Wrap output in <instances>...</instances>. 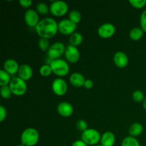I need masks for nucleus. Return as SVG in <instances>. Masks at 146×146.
Instances as JSON below:
<instances>
[{
  "mask_svg": "<svg viewBox=\"0 0 146 146\" xmlns=\"http://www.w3.org/2000/svg\"><path fill=\"white\" fill-rule=\"evenodd\" d=\"M37 34L41 38H51L57 34L58 26L55 19L52 18H45L40 20L39 23L35 27Z\"/></svg>",
  "mask_w": 146,
  "mask_h": 146,
  "instance_id": "f257e3e1",
  "label": "nucleus"
},
{
  "mask_svg": "<svg viewBox=\"0 0 146 146\" xmlns=\"http://www.w3.org/2000/svg\"><path fill=\"white\" fill-rule=\"evenodd\" d=\"M38 140L39 134L35 128H27L21 135V142L25 146H34L38 142Z\"/></svg>",
  "mask_w": 146,
  "mask_h": 146,
  "instance_id": "f03ea898",
  "label": "nucleus"
},
{
  "mask_svg": "<svg viewBox=\"0 0 146 146\" xmlns=\"http://www.w3.org/2000/svg\"><path fill=\"white\" fill-rule=\"evenodd\" d=\"M52 72L58 76H65L69 72L68 64L61 58L51 61L49 64Z\"/></svg>",
  "mask_w": 146,
  "mask_h": 146,
  "instance_id": "7ed1b4c3",
  "label": "nucleus"
},
{
  "mask_svg": "<svg viewBox=\"0 0 146 146\" xmlns=\"http://www.w3.org/2000/svg\"><path fill=\"white\" fill-rule=\"evenodd\" d=\"M10 89L14 95L21 96L24 95L27 91V86L26 81L20 78L19 77H14L11 78L9 84Z\"/></svg>",
  "mask_w": 146,
  "mask_h": 146,
  "instance_id": "20e7f679",
  "label": "nucleus"
},
{
  "mask_svg": "<svg viewBox=\"0 0 146 146\" xmlns=\"http://www.w3.org/2000/svg\"><path fill=\"white\" fill-rule=\"evenodd\" d=\"M101 135L96 129H87L81 134V140L88 145H97L101 141Z\"/></svg>",
  "mask_w": 146,
  "mask_h": 146,
  "instance_id": "39448f33",
  "label": "nucleus"
},
{
  "mask_svg": "<svg viewBox=\"0 0 146 146\" xmlns=\"http://www.w3.org/2000/svg\"><path fill=\"white\" fill-rule=\"evenodd\" d=\"M66 47L63 43L56 42L53 44L47 51V56L52 61L60 58L65 54Z\"/></svg>",
  "mask_w": 146,
  "mask_h": 146,
  "instance_id": "423d86ee",
  "label": "nucleus"
},
{
  "mask_svg": "<svg viewBox=\"0 0 146 146\" xmlns=\"http://www.w3.org/2000/svg\"><path fill=\"white\" fill-rule=\"evenodd\" d=\"M50 12L56 17H62L65 15L68 10V6L65 1H54L49 7Z\"/></svg>",
  "mask_w": 146,
  "mask_h": 146,
  "instance_id": "0eeeda50",
  "label": "nucleus"
},
{
  "mask_svg": "<svg viewBox=\"0 0 146 146\" xmlns=\"http://www.w3.org/2000/svg\"><path fill=\"white\" fill-rule=\"evenodd\" d=\"M58 31L61 34L64 35H70L75 33V30L76 29V24L68 19H63L58 23Z\"/></svg>",
  "mask_w": 146,
  "mask_h": 146,
  "instance_id": "6e6552de",
  "label": "nucleus"
},
{
  "mask_svg": "<svg viewBox=\"0 0 146 146\" xmlns=\"http://www.w3.org/2000/svg\"><path fill=\"white\" fill-rule=\"evenodd\" d=\"M52 90L57 96H64L67 92L68 86L66 82L62 78H56L52 83Z\"/></svg>",
  "mask_w": 146,
  "mask_h": 146,
  "instance_id": "1a4fd4ad",
  "label": "nucleus"
},
{
  "mask_svg": "<svg viewBox=\"0 0 146 146\" xmlns=\"http://www.w3.org/2000/svg\"><path fill=\"white\" fill-rule=\"evenodd\" d=\"M66 58L67 61L71 64H75L78 62L80 58V52L77 47L74 46L72 45H69L67 47H66L65 51Z\"/></svg>",
  "mask_w": 146,
  "mask_h": 146,
  "instance_id": "9d476101",
  "label": "nucleus"
},
{
  "mask_svg": "<svg viewBox=\"0 0 146 146\" xmlns=\"http://www.w3.org/2000/svg\"><path fill=\"white\" fill-rule=\"evenodd\" d=\"M115 32V27L111 23H106L98 29V34L101 38H108L113 36Z\"/></svg>",
  "mask_w": 146,
  "mask_h": 146,
  "instance_id": "9b49d317",
  "label": "nucleus"
},
{
  "mask_svg": "<svg viewBox=\"0 0 146 146\" xmlns=\"http://www.w3.org/2000/svg\"><path fill=\"white\" fill-rule=\"evenodd\" d=\"M24 20L26 24L30 27H36L40 21L38 12L34 9H29L26 11Z\"/></svg>",
  "mask_w": 146,
  "mask_h": 146,
  "instance_id": "f8f14e48",
  "label": "nucleus"
},
{
  "mask_svg": "<svg viewBox=\"0 0 146 146\" xmlns=\"http://www.w3.org/2000/svg\"><path fill=\"white\" fill-rule=\"evenodd\" d=\"M58 114L63 117H69L74 113V108L68 102H61L57 106Z\"/></svg>",
  "mask_w": 146,
  "mask_h": 146,
  "instance_id": "ddd939ff",
  "label": "nucleus"
},
{
  "mask_svg": "<svg viewBox=\"0 0 146 146\" xmlns=\"http://www.w3.org/2000/svg\"><path fill=\"white\" fill-rule=\"evenodd\" d=\"M113 61L115 65L120 68H123L128 64V56L123 51H118L114 54Z\"/></svg>",
  "mask_w": 146,
  "mask_h": 146,
  "instance_id": "4468645a",
  "label": "nucleus"
},
{
  "mask_svg": "<svg viewBox=\"0 0 146 146\" xmlns=\"http://www.w3.org/2000/svg\"><path fill=\"white\" fill-rule=\"evenodd\" d=\"M19 67L17 61L14 59H7L4 63V70L9 75H14L18 73Z\"/></svg>",
  "mask_w": 146,
  "mask_h": 146,
  "instance_id": "2eb2a0df",
  "label": "nucleus"
},
{
  "mask_svg": "<svg viewBox=\"0 0 146 146\" xmlns=\"http://www.w3.org/2000/svg\"><path fill=\"white\" fill-rule=\"evenodd\" d=\"M18 75L20 78L24 81H29L33 76V70L30 66L27 64H23L19 67L18 71Z\"/></svg>",
  "mask_w": 146,
  "mask_h": 146,
  "instance_id": "dca6fc26",
  "label": "nucleus"
},
{
  "mask_svg": "<svg viewBox=\"0 0 146 146\" xmlns=\"http://www.w3.org/2000/svg\"><path fill=\"white\" fill-rule=\"evenodd\" d=\"M115 142V136L111 131L105 132L101 138V144L103 146H113Z\"/></svg>",
  "mask_w": 146,
  "mask_h": 146,
  "instance_id": "f3484780",
  "label": "nucleus"
},
{
  "mask_svg": "<svg viewBox=\"0 0 146 146\" xmlns=\"http://www.w3.org/2000/svg\"><path fill=\"white\" fill-rule=\"evenodd\" d=\"M70 83L72 84L74 86L80 87L84 86V84L86 82V79L84 76L80 73H74L70 76Z\"/></svg>",
  "mask_w": 146,
  "mask_h": 146,
  "instance_id": "a211bd4d",
  "label": "nucleus"
},
{
  "mask_svg": "<svg viewBox=\"0 0 146 146\" xmlns=\"http://www.w3.org/2000/svg\"><path fill=\"white\" fill-rule=\"evenodd\" d=\"M143 131V127L142 124L139 123H135L132 124L129 128V133L131 136L136 137L141 135Z\"/></svg>",
  "mask_w": 146,
  "mask_h": 146,
  "instance_id": "6ab92c4d",
  "label": "nucleus"
},
{
  "mask_svg": "<svg viewBox=\"0 0 146 146\" xmlns=\"http://www.w3.org/2000/svg\"><path fill=\"white\" fill-rule=\"evenodd\" d=\"M83 40H84V37H83L82 34L78 32H75L73 34H71V36H70V45L77 47L80 44H81V43L83 42Z\"/></svg>",
  "mask_w": 146,
  "mask_h": 146,
  "instance_id": "aec40b11",
  "label": "nucleus"
},
{
  "mask_svg": "<svg viewBox=\"0 0 146 146\" xmlns=\"http://www.w3.org/2000/svg\"><path fill=\"white\" fill-rule=\"evenodd\" d=\"M143 29L139 27H135L132 29L131 31H130L129 36L133 41H138L141 39L143 36Z\"/></svg>",
  "mask_w": 146,
  "mask_h": 146,
  "instance_id": "412c9836",
  "label": "nucleus"
},
{
  "mask_svg": "<svg viewBox=\"0 0 146 146\" xmlns=\"http://www.w3.org/2000/svg\"><path fill=\"white\" fill-rule=\"evenodd\" d=\"M11 80V76L8 73L6 72L4 69L0 71V86L1 87L9 85Z\"/></svg>",
  "mask_w": 146,
  "mask_h": 146,
  "instance_id": "4be33fe9",
  "label": "nucleus"
},
{
  "mask_svg": "<svg viewBox=\"0 0 146 146\" xmlns=\"http://www.w3.org/2000/svg\"><path fill=\"white\" fill-rule=\"evenodd\" d=\"M121 146H141L140 143L135 137H125L122 141Z\"/></svg>",
  "mask_w": 146,
  "mask_h": 146,
  "instance_id": "5701e85b",
  "label": "nucleus"
},
{
  "mask_svg": "<svg viewBox=\"0 0 146 146\" xmlns=\"http://www.w3.org/2000/svg\"><path fill=\"white\" fill-rule=\"evenodd\" d=\"M68 17H69L68 19L71 20L74 24H77L81 21V14L78 10H72V11H70L69 14H68Z\"/></svg>",
  "mask_w": 146,
  "mask_h": 146,
  "instance_id": "b1692460",
  "label": "nucleus"
},
{
  "mask_svg": "<svg viewBox=\"0 0 146 146\" xmlns=\"http://www.w3.org/2000/svg\"><path fill=\"white\" fill-rule=\"evenodd\" d=\"M38 46L40 49L42 51H48V48H50L49 41L48 39L44 38H41L38 42Z\"/></svg>",
  "mask_w": 146,
  "mask_h": 146,
  "instance_id": "393cba45",
  "label": "nucleus"
},
{
  "mask_svg": "<svg viewBox=\"0 0 146 146\" xmlns=\"http://www.w3.org/2000/svg\"><path fill=\"white\" fill-rule=\"evenodd\" d=\"M0 94H1V97L4 99H8L11 97V91L10 89L9 86H5L1 87L0 89Z\"/></svg>",
  "mask_w": 146,
  "mask_h": 146,
  "instance_id": "a878e982",
  "label": "nucleus"
},
{
  "mask_svg": "<svg viewBox=\"0 0 146 146\" xmlns=\"http://www.w3.org/2000/svg\"><path fill=\"white\" fill-rule=\"evenodd\" d=\"M39 73L42 76L47 77L51 75V73H52V70H51V68L49 64L48 65V64H45V65H43L40 68Z\"/></svg>",
  "mask_w": 146,
  "mask_h": 146,
  "instance_id": "bb28decb",
  "label": "nucleus"
},
{
  "mask_svg": "<svg viewBox=\"0 0 146 146\" xmlns=\"http://www.w3.org/2000/svg\"><path fill=\"white\" fill-rule=\"evenodd\" d=\"M37 12L39 13L40 14H47L48 11H50L49 8L48 7L46 4L44 2L38 3L36 6Z\"/></svg>",
  "mask_w": 146,
  "mask_h": 146,
  "instance_id": "cd10ccee",
  "label": "nucleus"
},
{
  "mask_svg": "<svg viewBox=\"0 0 146 146\" xmlns=\"http://www.w3.org/2000/svg\"><path fill=\"white\" fill-rule=\"evenodd\" d=\"M133 98L134 101L137 103H141L143 101H144V94L143 93L139 90H136L133 94Z\"/></svg>",
  "mask_w": 146,
  "mask_h": 146,
  "instance_id": "c85d7f7f",
  "label": "nucleus"
},
{
  "mask_svg": "<svg viewBox=\"0 0 146 146\" xmlns=\"http://www.w3.org/2000/svg\"><path fill=\"white\" fill-rule=\"evenodd\" d=\"M129 3L136 9H141L146 4V0H129Z\"/></svg>",
  "mask_w": 146,
  "mask_h": 146,
  "instance_id": "c756f323",
  "label": "nucleus"
},
{
  "mask_svg": "<svg viewBox=\"0 0 146 146\" xmlns=\"http://www.w3.org/2000/svg\"><path fill=\"white\" fill-rule=\"evenodd\" d=\"M76 128L78 131H82V133H83L88 129V124H87V123L84 120L80 119L77 121Z\"/></svg>",
  "mask_w": 146,
  "mask_h": 146,
  "instance_id": "7c9ffc66",
  "label": "nucleus"
},
{
  "mask_svg": "<svg viewBox=\"0 0 146 146\" xmlns=\"http://www.w3.org/2000/svg\"><path fill=\"white\" fill-rule=\"evenodd\" d=\"M140 23H141V28L144 32H146V9L141 14Z\"/></svg>",
  "mask_w": 146,
  "mask_h": 146,
  "instance_id": "2f4dec72",
  "label": "nucleus"
},
{
  "mask_svg": "<svg viewBox=\"0 0 146 146\" xmlns=\"http://www.w3.org/2000/svg\"><path fill=\"white\" fill-rule=\"evenodd\" d=\"M7 117V110L4 106H0V122H3Z\"/></svg>",
  "mask_w": 146,
  "mask_h": 146,
  "instance_id": "473e14b6",
  "label": "nucleus"
},
{
  "mask_svg": "<svg viewBox=\"0 0 146 146\" xmlns=\"http://www.w3.org/2000/svg\"><path fill=\"white\" fill-rule=\"evenodd\" d=\"M19 4H21V6L24 8H29V7H31V4H32V1L31 0H20Z\"/></svg>",
  "mask_w": 146,
  "mask_h": 146,
  "instance_id": "72a5a7b5",
  "label": "nucleus"
},
{
  "mask_svg": "<svg viewBox=\"0 0 146 146\" xmlns=\"http://www.w3.org/2000/svg\"><path fill=\"white\" fill-rule=\"evenodd\" d=\"M93 86H94V83H93V81H91V80L90 79L86 80V82L85 84H84V87H85L86 88H87V89H90V88H92Z\"/></svg>",
  "mask_w": 146,
  "mask_h": 146,
  "instance_id": "f704fd0d",
  "label": "nucleus"
},
{
  "mask_svg": "<svg viewBox=\"0 0 146 146\" xmlns=\"http://www.w3.org/2000/svg\"><path fill=\"white\" fill-rule=\"evenodd\" d=\"M71 146H88V145L86 144L82 140H79V141H75Z\"/></svg>",
  "mask_w": 146,
  "mask_h": 146,
  "instance_id": "c9c22d12",
  "label": "nucleus"
},
{
  "mask_svg": "<svg viewBox=\"0 0 146 146\" xmlns=\"http://www.w3.org/2000/svg\"><path fill=\"white\" fill-rule=\"evenodd\" d=\"M143 104L144 108H145V109L146 110V98L143 101Z\"/></svg>",
  "mask_w": 146,
  "mask_h": 146,
  "instance_id": "e433bc0d",
  "label": "nucleus"
},
{
  "mask_svg": "<svg viewBox=\"0 0 146 146\" xmlns=\"http://www.w3.org/2000/svg\"><path fill=\"white\" fill-rule=\"evenodd\" d=\"M96 146H103V145H101V144H100V145H96Z\"/></svg>",
  "mask_w": 146,
  "mask_h": 146,
  "instance_id": "4c0bfd02",
  "label": "nucleus"
},
{
  "mask_svg": "<svg viewBox=\"0 0 146 146\" xmlns=\"http://www.w3.org/2000/svg\"><path fill=\"white\" fill-rule=\"evenodd\" d=\"M18 146H25V145H22V144H21V145H18Z\"/></svg>",
  "mask_w": 146,
  "mask_h": 146,
  "instance_id": "58836bf2",
  "label": "nucleus"
}]
</instances>
